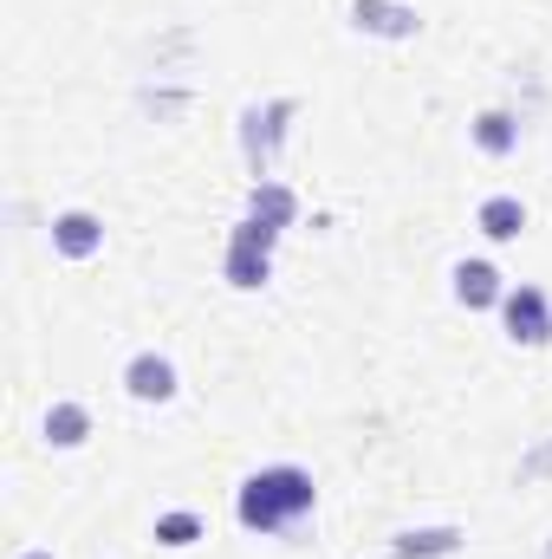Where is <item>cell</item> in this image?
Masks as SVG:
<instances>
[{
  "label": "cell",
  "instance_id": "4",
  "mask_svg": "<svg viewBox=\"0 0 552 559\" xmlns=\"http://www.w3.org/2000/svg\"><path fill=\"white\" fill-rule=\"evenodd\" d=\"M501 325H507L514 345L547 352L552 345V299L540 293V286H507V299H501Z\"/></svg>",
  "mask_w": 552,
  "mask_h": 559
},
{
  "label": "cell",
  "instance_id": "2",
  "mask_svg": "<svg viewBox=\"0 0 552 559\" xmlns=\"http://www.w3.org/2000/svg\"><path fill=\"white\" fill-rule=\"evenodd\" d=\"M292 118H299V98H267V105H248V111H241V156H248L254 182L274 169V156L286 150Z\"/></svg>",
  "mask_w": 552,
  "mask_h": 559
},
{
  "label": "cell",
  "instance_id": "3",
  "mask_svg": "<svg viewBox=\"0 0 552 559\" xmlns=\"http://www.w3.org/2000/svg\"><path fill=\"white\" fill-rule=\"evenodd\" d=\"M274 228H261L254 215H241L235 222V235H228V254H221V274L228 286H241V293H261L267 280H274Z\"/></svg>",
  "mask_w": 552,
  "mask_h": 559
},
{
  "label": "cell",
  "instance_id": "14",
  "mask_svg": "<svg viewBox=\"0 0 552 559\" xmlns=\"http://www.w3.org/2000/svg\"><path fill=\"white\" fill-rule=\"evenodd\" d=\"M208 527H202V514H189V508H169V514H156V547H169V554H182V547H195Z\"/></svg>",
  "mask_w": 552,
  "mask_h": 559
},
{
  "label": "cell",
  "instance_id": "11",
  "mask_svg": "<svg viewBox=\"0 0 552 559\" xmlns=\"http://www.w3.org/2000/svg\"><path fill=\"white\" fill-rule=\"evenodd\" d=\"M475 228H481L488 241H520V228H527V202H520V195H488V202L475 209Z\"/></svg>",
  "mask_w": 552,
  "mask_h": 559
},
{
  "label": "cell",
  "instance_id": "8",
  "mask_svg": "<svg viewBox=\"0 0 552 559\" xmlns=\"http://www.w3.org/2000/svg\"><path fill=\"white\" fill-rule=\"evenodd\" d=\"M455 299H461L468 312H501L507 280H501L494 261H461V267H455Z\"/></svg>",
  "mask_w": 552,
  "mask_h": 559
},
{
  "label": "cell",
  "instance_id": "7",
  "mask_svg": "<svg viewBox=\"0 0 552 559\" xmlns=\"http://www.w3.org/2000/svg\"><path fill=\"white\" fill-rule=\"evenodd\" d=\"M176 391H182V378H176V365L163 352H137L124 365V397H137V404H176Z\"/></svg>",
  "mask_w": 552,
  "mask_h": 559
},
{
  "label": "cell",
  "instance_id": "1",
  "mask_svg": "<svg viewBox=\"0 0 552 559\" xmlns=\"http://www.w3.org/2000/svg\"><path fill=\"white\" fill-rule=\"evenodd\" d=\"M319 508V481L299 468V462H274V468H254L235 495V521L248 534H286L299 527L305 514Z\"/></svg>",
  "mask_w": 552,
  "mask_h": 559
},
{
  "label": "cell",
  "instance_id": "15",
  "mask_svg": "<svg viewBox=\"0 0 552 559\" xmlns=\"http://www.w3.org/2000/svg\"><path fill=\"white\" fill-rule=\"evenodd\" d=\"M143 105H149L156 118H176V111L189 105V92H182V85H176V92H143Z\"/></svg>",
  "mask_w": 552,
  "mask_h": 559
},
{
  "label": "cell",
  "instance_id": "13",
  "mask_svg": "<svg viewBox=\"0 0 552 559\" xmlns=\"http://www.w3.org/2000/svg\"><path fill=\"white\" fill-rule=\"evenodd\" d=\"M46 442H52V449H85V442H92V411L72 404V397H59V404L46 411Z\"/></svg>",
  "mask_w": 552,
  "mask_h": 559
},
{
  "label": "cell",
  "instance_id": "9",
  "mask_svg": "<svg viewBox=\"0 0 552 559\" xmlns=\"http://www.w3.org/2000/svg\"><path fill=\"white\" fill-rule=\"evenodd\" d=\"M248 215H254L261 228H274V235H286V228L299 222V195H292L286 182H274V176H261V182L248 189Z\"/></svg>",
  "mask_w": 552,
  "mask_h": 559
},
{
  "label": "cell",
  "instance_id": "10",
  "mask_svg": "<svg viewBox=\"0 0 552 559\" xmlns=\"http://www.w3.org/2000/svg\"><path fill=\"white\" fill-rule=\"evenodd\" d=\"M461 527H404L397 540H391V559H448L461 554Z\"/></svg>",
  "mask_w": 552,
  "mask_h": 559
},
{
  "label": "cell",
  "instance_id": "5",
  "mask_svg": "<svg viewBox=\"0 0 552 559\" xmlns=\"http://www.w3.org/2000/svg\"><path fill=\"white\" fill-rule=\"evenodd\" d=\"M351 26L371 33V39H416L422 13H416L410 0H351Z\"/></svg>",
  "mask_w": 552,
  "mask_h": 559
},
{
  "label": "cell",
  "instance_id": "6",
  "mask_svg": "<svg viewBox=\"0 0 552 559\" xmlns=\"http://www.w3.org/2000/svg\"><path fill=\"white\" fill-rule=\"evenodd\" d=\"M52 254L59 261H92L105 254V222L92 209H59L52 215Z\"/></svg>",
  "mask_w": 552,
  "mask_h": 559
},
{
  "label": "cell",
  "instance_id": "16",
  "mask_svg": "<svg viewBox=\"0 0 552 559\" xmlns=\"http://www.w3.org/2000/svg\"><path fill=\"white\" fill-rule=\"evenodd\" d=\"M13 559H59L52 547H26V554H13Z\"/></svg>",
  "mask_w": 552,
  "mask_h": 559
},
{
  "label": "cell",
  "instance_id": "12",
  "mask_svg": "<svg viewBox=\"0 0 552 559\" xmlns=\"http://www.w3.org/2000/svg\"><path fill=\"white\" fill-rule=\"evenodd\" d=\"M468 138H475L481 156H514V150H520V118H514V111H481V118L468 124Z\"/></svg>",
  "mask_w": 552,
  "mask_h": 559
}]
</instances>
